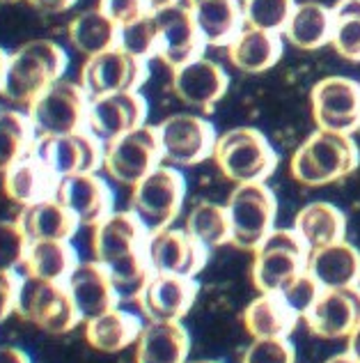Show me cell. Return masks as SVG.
Wrapping results in <instances>:
<instances>
[{
    "label": "cell",
    "mask_w": 360,
    "mask_h": 363,
    "mask_svg": "<svg viewBox=\"0 0 360 363\" xmlns=\"http://www.w3.org/2000/svg\"><path fill=\"white\" fill-rule=\"evenodd\" d=\"M67 51L53 40H33L18 46L9 53L0 94L16 104V106H30L35 99L60 81L67 72Z\"/></svg>",
    "instance_id": "cell-1"
},
{
    "label": "cell",
    "mask_w": 360,
    "mask_h": 363,
    "mask_svg": "<svg viewBox=\"0 0 360 363\" xmlns=\"http://www.w3.org/2000/svg\"><path fill=\"white\" fill-rule=\"evenodd\" d=\"M360 166V150L354 136L315 129L294 150L289 175L301 186H328L356 173Z\"/></svg>",
    "instance_id": "cell-2"
},
{
    "label": "cell",
    "mask_w": 360,
    "mask_h": 363,
    "mask_svg": "<svg viewBox=\"0 0 360 363\" xmlns=\"http://www.w3.org/2000/svg\"><path fill=\"white\" fill-rule=\"evenodd\" d=\"M214 164L234 184L267 182L278 168V152L255 127H234L216 138Z\"/></svg>",
    "instance_id": "cell-3"
},
{
    "label": "cell",
    "mask_w": 360,
    "mask_h": 363,
    "mask_svg": "<svg viewBox=\"0 0 360 363\" xmlns=\"http://www.w3.org/2000/svg\"><path fill=\"white\" fill-rule=\"evenodd\" d=\"M225 207L232 230L230 244L239 248V251L252 253L276 230L278 198L267 182L234 184Z\"/></svg>",
    "instance_id": "cell-4"
},
{
    "label": "cell",
    "mask_w": 360,
    "mask_h": 363,
    "mask_svg": "<svg viewBox=\"0 0 360 363\" xmlns=\"http://www.w3.org/2000/svg\"><path fill=\"white\" fill-rule=\"evenodd\" d=\"M308 246L294 228H276L252 251L250 279L260 294H280L306 272Z\"/></svg>",
    "instance_id": "cell-5"
},
{
    "label": "cell",
    "mask_w": 360,
    "mask_h": 363,
    "mask_svg": "<svg viewBox=\"0 0 360 363\" xmlns=\"http://www.w3.org/2000/svg\"><path fill=\"white\" fill-rule=\"evenodd\" d=\"M131 212H134L147 230L170 228L182 214L186 200V179L179 168L161 164L136 186H131Z\"/></svg>",
    "instance_id": "cell-6"
},
{
    "label": "cell",
    "mask_w": 360,
    "mask_h": 363,
    "mask_svg": "<svg viewBox=\"0 0 360 363\" xmlns=\"http://www.w3.org/2000/svg\"><path fill=\"white\" fill-rule=\"evenodd\" d=\"M88 106L83 85L60 79L28 106V118L37 136H67L88 129Z\"/></svg>",
    "instance_id": "cell-7"
},
{
    "label": "cell",
    "mask_w": 360,
    "mask_h": 363,
    "mask_svg": "<svg viewBox=\"0 0 360 363\" xmlns=\"http://www.w3.org/2000/svg\"><path fill=\"white\" fill-rule=\"evenodd\" d=\"M161 159L173 168H193L214 157L216 129L195 113H175L156 124Z\"/></svg>",
    "instance_id": "cell-8"
},
{
    "label": "cell",
    "mask_w": 360,
    "mask_h": 363,
    "mask_svg": "<svg viewBox=\"0 0 360 363\" xmlns=\"http://www.w3.org/2000/svg\"><path fill=\"white\" fill-rule=\"evenodd\" d=\"M16 315L46 333H67L83 322L69 297L67 285L23 276L16 299Z\"/></svg>",
    "instance_id": "cell-9"
},
{
    "label": "cell",
    "mask_w": 360,
    "mask_h": 363,
    "mask_svg": "<svg viewBox=\"0 0 360 363\" xmlns=\"http://www.w3.org/2000/svg\"><path fill=\"white\" fill-rule=\"evenodd\" d=\"M161 143L156 127L143 124L103 145V170L122 186H136L161 166Z\"/></svg>",
    "instance_id": "cell-10"
},
{
    "label": "cell",
    "mask_w": 360,
    "mask_h": 363,
    "mask_svg": "<svg viewBox=\"0 0 360 363\" xmlns=\"http://www.w3.org/2000/svg\"><path fill=\"white\" fill-rule=\"evenodd\" d=\"M310 111L317 129L347 133L360 131V83L349 76H326L310 90Z\"/></svg>",
    "instance_id": "cell-11"
},
{
    "label": "cell",
    "mask_w": 360,
    "mask_h": 363,
    "mask_svg": "<svg viewBox=\"0 0 360 363\" xmlns=\"http://www.w3.org/2000/svg\"><path fill=\"white\" fill-rule=\"evenodd\" d=\"M149 76L147 60L127 53L122 46L85 58L81 67V85L90 99L115 92H134L143 88Z\"/></svg>",
    "instance_id": "cell-12"
},
{
    "label": "cell",
    "mask_w": 360,
    "mask_h": 363,
    "mask_svg": "<svg viewBox=\"0 0 360 363\" xmlns=\"http://www.w3.org/2000/svg\"><path fill=\"white\" fill-rule=\"evenodd\" d=\"M33 155L58 179L97 173L103 168V143L94 138L88 129L67 136H37Z\"/></svg>",
    "instance_id": "cell-13"
},
{
    "label": "cell",
    "mask_w": 360,
    "mask_h": 363,
    "mask_svg": "<svg viewBox=\"0 0 360 363\" xmlns=\"http://www.w3.org/2000/svg\"><path fill=\"white\" fill-rule=\"evenodd\" d=\"M145 253L154 274L188 276V279H195L209 262V251L197 244L184 228L173 225L151 230L147 235Z\"/></svg>",
    "instance_id": "cell-14"
},
{
    "label": "cell",
    "mask_w": 360,
    "mask_h": 363,
    "mask_svg": "<svg viewBox=\"0 0 360 363\" xmlns=\"http://www.w3.org/2000/svg\"><path fill=\"white\" fill-rule=\"evenodd\" d=\"M147 99L143 92H115L106 97L90 99L88 106V131L103 145L124 133L147 124Z\"/></svg>",
    "instance_id": "cell-15"
},
{
    "label": "cell",
    "mask_w": 360,
    "mask_h": 363,
    "mask_svg": "<svg viewBox=\"0 0 360 363\" xmlns=\"http://www.w3.org/2000/svg\"><path fill=\"white\" fill-rule=\"evenodd\" d=\"M149 230L143 221L127 209V212H110L103 221L94 225L92 233V255L103 267L145 253Z\"/></svg>",
    "instance_id": "cell-16"
},
{
    "label": "cell",
    "mask_w": 360,
    "mask_h": 363,
    "mask_svg": "<svg viewBox=\"0 0 360 363\" xmlns=\"http://www.w3.org/2000/svg\"><path fill=\"white\" fill-rule=\"evenodd\" d=\"M230 90V76L211 58H195L173 69V92L186 106L211 113Z\"/></svg>",
    "instance_id": "cell-17"
},
{
    "label": "cell",
    "mask_w": 360,
    "mask_h": 363,
    "mask_svg": "<svg viewBox=\"0 0 360 363\" xmlns=\"http://www.w3.org/2000/svg\"><path fill=\"white\" fill-rule=\"evenodd\" d=\"M200 285L188 276L154 274L138 306L149 322H182L195 306Z\"/></svg>",
    "instance_id": "cell-18"
},
{
    "label": "cell",
    "mask_w": 360,
    "mask_h": 363,
    "mask_svg": "<svg viewBox=\"0 0 360 363\" xmlns=\"http://www.w3.org/2000/svg\"><path fill=\"white\" fill-rule=\"evenodd\" d=\"M158 28V55L170 69H177L186 62L200 58L204 42L197 33L195 21L186 5H173L161 12H154Z\"/></svg>",
    "instance_id": "cell-19"
},
{
    "label": "cell",
    "mask_w": 360,
    "mask_h": 363,
    "mask_svg": "<svg viewBox=\"0 0 360 363\" xmlns=\"http://www.w3.org/2000/svg\"><path fill=\"white\" fill-rule=\"evenodd\" d=\"M303 320H306L308 329L319 338H349V333L360 324V285L339 290H321L319 299Z\"/></svg>",
    "instance_id": "cell-20"
},
{
    "label": "cell",
    "mask_w": 360,
    "mask_h": 363,
    "mask_svg": "<svg viewBox=\"0 0 360 363\" xmlns=\"http://www.w3.org/2000/svg\"><path fill=\"white\" fill-rule=\"evenodd\" d=\"M55 200L69 209L79 218L81 225H97L110 212H115V198L108 182L99 177L97 173H81L58 179L55 189Z\"/></svg>",
    "instance_id": "cell-21"
},
{
    "label": "cell",
    "mask_w": 360,
    "mask_h": 363,
    "mask_svg": "<svg viewBox=\"0 0 360 363\" xmlns=\"http://www.w3.org/2000/svg\"><path fill=\"white\" fill-rule=\"evenodd\" d=\"M64 285H67L69 297L83 322L99 318V315L117 308L120 303L108 269L97 260L79 262Z\"/></svg>",
    "instance_id": "cell-22"
},
{
    "label": "cell",
    "mask_w": 360,
    "mask_h": 363,
    "mask_svg": "<svg viewBox=\"0 0 360 363\" xmlns=\"http://www.w3.org/2000/svg\"><path fill=\"white\" fill-rule=\"evenodd\" d=\"M306 272L321 290H339L360 285V251L347 240L308 253Z\"/></svg>",
    "instance_id": "cell-23"
},
{
    "label": "cell",
    "mask_w": 360,
    "mask_h": 363,
    "mask_svg": "<svg viewBox=\"0 0 360 363\" xmlns=\"http://www.w3.org/2000/svg\"><path fill=\"white\" fill-rule=\"evenodd\" d=\"M207 46L230 44L243 28L239 0H184Z\"/></svg>",
    "instance_id": "cell-24"
},
{
    "label": "cell",
    "mask_w": 360,
    "mask_h": 363,
    "mask_svg": "<svg viewBox=\"0 0 360 363\" xmlns=\"http://www.w3.org/2000/svg\"><path fill=\"white\" fill-rule=\"evenodd\" d=\"M191 333L182 322H147L136 340V363H186Z\"/></svg>",
    "instance_id": "cell-25"
},
{
    "label": "cell",
    "mask_w": 360,
    "mask_h": 363,
    "mask_svg": "<svg viewBox=\"0 0 360 363\" xmlns=\"http://www.w3.org/2000/svg\"><path fill=\"white\" fill-rule=\"evenodd\" d=\"M227 58L234 69L243 74L269 72L282 58V37L243 26L241 33L227 44Z\"/></svg>",
    "instance_id": "cell-26"
},
{
    "label": "cell",
    "mask_w": 360,
    "mask_h": 363,
    "mask_svg": "<svg viewBox=\"0 0 360 363\" xmlns=\"http://www.w3.org/2000/svg\"><path fill=\"white\" fill-rule=\"evenodd\" d=\"M55 189H58V177L35 155L18 161L3 175L5 196L18 207H30L42 200L55 198Z\"/></svg>",
    "instance_id": "cell-27"
},
{
    "label": "cell",
    "mask_w": 360,
    "mask_h": 363,
    "mask_svg": "<svg viewBox=\"0 0 360 363\" xmlns=\"http://www.w3.org/2000/svg\"><path fill=\"white\" fill-rule=\"evenodd\" d=\"M294 230L308 246V251H317L347 240V216L337 205L317 200L298 209Z\"/></svg>",
    "instance_id": "cell-28"
},
{
    "label": "cell",
    "mask_w": 360,
    "mask_h": 363,
    "mask_svg": "<svg viewBox=\"0 0 360 363\" xmlns=\"http://www.w3.org/2000/svg\"><path fill=\"white\" fill-rule=\"evenodd\" d=\"M18 225L23 228L30 242H46V240H64L71 242V237L79 233V218H76L60 200L49 198L30 207H21L16 216Z\"/></svg>",
    "instance_id": "cell-29"
},
{
    "label": "cell",
    "mask_w": 360,
    "mask_h": 363,
    "mask_svg": "<svg viewBox=\"0 0 360 363\" xmlns=\"http://www.w3.org/2000/svg\"><path fill=\"white\" fill-rule=\"evenodd\" d=\"M143 327L145 324L136 313L112 308L99 315V318L85 322V340H88L92 350L115 354V352L136 345V340L143 333Z\"/></svg>",
    "instance_id": "cell-30"
},
{
    "label": "cell",
    "mask_w": 360,
    "mask_h": 363,
    "mask_svg": "<svg viewBox=\"0 0 360 363\" xmlns=\"http://www.w3.org/2000/svg\"><path fill=\"white\" fill-rule=\"evenodd\" d=\"M282 35L294 49L317 51L330 44V37H333V9L315 0L296 3Z\"/></svg>",
    "instance_id": "cell-31"
},
{
    "label": "cell",
    "mask_w": 360,
    "mask_h": 363,
    "mask_svg": "<svg viewBox=\"0 0 360 363\" xmlns=\"http://www.w3.org/2000/svg\"><path fill=\"white\" fill-rule=\"evenodd\" d=\"M241 322L248 336L255 338H289L296 329L298 318L280 294H260L255 297L241 315Z\"/></svg>",
    "instance_id": "cell-32"
},
{
    "label": "cell",
    "mask_w": 360,
    "mask_h": 363,
    "mask_svg": "<svg viewBox=\"0 0 360 363\" xmlns=\"http://www.w3.org/2000/svg\"><path fill=\"white\" fill-rule=\"evenodd\" d=\"M79 262H81L79 253H76L71 242L46 240V242H30L23 269L25 276H33V279L64 285L71 272L79 267Z\"/></svg>",
    "instance_id": "cell-33"
},
{
    "label": "cell",
    "mask_w": 360,
    "mask_h": 363,
    "mask_svg": "<svg viewBox=\"0 0 360 363\" xmlns=\"http://www.w3.org/2000/svg\"><path fill=\"white\" fill-rule=\"evenodd\" d=\"M67 35L74 49L83 53L85 58H92V55L120 46V26L112 23L99 7L88 9V12L71 18Z\"/></svg>",
    "instance_id": "cell-34"
},
{
    "label": "cell",
    "mask_w": 360,
    "mask_h": 363,
    "mask_svg": "<svg viewBox=\"0 0 360 363\" xmlns=\"http://www.w3.org/2000/svg\"><path fill=\"white\" fill-rule=\"evenodd\" d=\"M184 230L191 235L197 244L204 246L207 251H214V248L230 244L232 230H230L227 207L214 203V200H197L186 216Z\"/></svg>",
    "instance_id": "cell-35"
},
{
    "label": "cell",
    "mask_w": 360,
    "mask_h": 363,
    "mask_svg": "<svg viewBox=\"0 0 360 363\" xmlns=\"http://www.w3.org/2000/svg\"><path fill=\"white\" fill-rule=\"evenodd\" d=\"M35 140L37 133L28 113L14 108L0 111V175H5L18 161L30 157Z\"/></svg>",
    "instance_id": "cell-36"
},
{
    "label": "cell",
    "mask_w": 360,
    "mask_h": 363,
    "mask_svg": "<svg viewBox=\"0 0 360 363\" xmlns=\"http://www.w3.org/2000/svg\"><path fill=\"white\" fill-rule=\"evenodd\" d=\"M330 46L342 60L360 62V0H337Z\"/></svg>",
    "instance_id": "cell-37"
},
{
    "label": "cell",
    "mask_w": 360,
    "mask_h": 363,
    "mask_svg": "<svg viewBox=\"0 0 360 363\" xmlns=\"http://www.w3.org/2000/svg\"><path fill=\"white\" fill-rule=\"evenodd\" d=\"M108 276L112 281V288H115V294L120 301H136L140 299V294L145 292L147 283L151 281V272L147 253H138L134 257H127V260L115 262L106 267Z\"/></svg>",
    "instance_id": "cell-38"
},
{
    "label": "cell",
    "mask_w": 360,
    "mask_h": 363,
    "mask_svg": "<svg viewBox=\"0 0 360 363\" xmlns=\"http://www.w3.org/2000/svg\"><path fill=\"white\" fill-rule=\"evenodd\" d=\"M294 7V0H241L243 26L282 35Z\"/></svg>",
    "instance_id": "cell-39"
},
{
    "label": "cell",
    "mask_w": 360,
    "mask_h": 363,
    "mask_svg": "<svg viewBox=\"0 0 360 363\" xmlns=\"http://www.w3.org/2000/svg\"><path fill=\"white\" fill-rule=\"evenodd\" d=\"M120 46L127 53L136 55L140 60H149L158 55V28L156 16L145 14L134 23L120 28Z\"/></svg>",
    "instance_id": "cell-40"
},
{
    "label": "cell",
    "mask_w": 360,
    "mask_h": 363,
    "mask_svg": "<svg viewBox=\"0 0 360 363\" xmlns=\"http://www.w3.org/2000/svg\"><path fill=\"white\" fill-rule=\"evenodd\" d=\"M30 240L18 221H0V272H16L23 267Z\"/></svg>",
    "instance_id": "cell-41"
},
{
    "label": "cell",
    "mask_w": 360,
    "mask_h": 363,
    "mask_svg": "<svg viewBox=\"0 0 360 363\" xmlns=\"http://www.w3.org/2000/svg\"><path fill=\"white\" fill-rule=\"evenodd\" d=\"M241 363H296V350L289 338H255L245 347Z\"/></svg>",
    "instance_id": "cell-42"
},
{
    "label": "cell",
    "mask_w": 360,
    "mask_h": 363,
    "mask_svg": "<svg viewBox=\"0 0 360 363\" xmlns=\"http://www.w3.org/2000/svg\"><path fill=\"white\" fill-rule=\"evenodd\" d=\"M319 294H321L319 283L312 279L308 272H303L298 279H294L287 288L280 292V297L291 308V313L296 315L298 320H303L308 315V311L315 306V301L319 299Z\"/></svg>",
    "instance_id": "cell-43"
},
{
    "label": "cell",
    "mask_w": 360,
    "mask_h": 363,
    "mask_svg": "<svg viewBox=\"0 0 360 363\" xmlns=\"http://www.w3.org/2000/svg\"><path fill=\"white\" fill-rule=\"evenodd\" d=\"M99 9L120 28L151 14L147 0H99Z\"/></svg>",
    "instance_id": "cell-44"
},
{
    "label": "cell",
    "mask_w": 360,
    "mask_h": 363,
    "mask_svg": "<svg viewBox=\"0 0 360 363\" xmlns=\"http://www.w3.org/2000/svg\"><path fill=\"white\" fill-rule=\"evenodd\" d=\"M18 288H21V276L16 272H0V324L16 313Z\"/></svg>",
    "instance_id": "cell-45"
},
{
    "label": "cell",
    "mask_w": 360,
    "mask_h": 363,
    "mask_svg": "<svg viewBox=\"0 0 360 363\" xmlns=\"http://www.w3.org/2000/svg\"><path fill=\"white\" fill-rule=\"evenodd\" d=\"M30 3L44 14H60V12H67L79 0H30Z\"/></svg>",
    "instance_id": "cell-46"
},
{
    "label": "cell",
    "mask_w": 360,
    "mask_h": 363,
    "mask_svg": "<svg viewBox=\"0 0 360 363\" xmlns=\"http://www.w3.org/2000/svg\"><path fill=\"white\" fill-rule=\"evenodd\" d=\"M0 363H33V359L23 350L12 347V345H3L0 347Z\"/></svg>",
    "instance_id": "cell-47"
},
{
    "label": "cell",
    "mask_w": 360,
    "mask_h": 363,
    "mask_svg": "<svg viewBox=\"0 0 360 363\" xmlns=\"http://www.w3.org/2000/svg\"><path fill=\"white\" fill-rule=\"evenodd\" d=\"M347 354L354 357L356 361H360V324L352 333H349V338H347Z\"/></svg>",
    "instance_id": "cell-48"
},
{
    "label": "cell",
    "mask_w": 360,
    "mask_h": 363,
    "mask_svg": "<svg viewBox=\"0 0 360 363\" xmlns=\"http://www.w3.org/2000/svg\"><path fill=\"white\" fill-rule=\"evenodd\" d=\"M182 0H147V5H149V12L154 14V12H161V9H166V7H173V5H179Z\"/></svg>",
    "instance_id": "cell-49"
},
{
    "label": "cell",
    "mask_w": 360,
    "mask_h": 363,
    "mask_svg": "<svg viewBox=\"0 0 360 363\" xmlns=\"http://www.w3.org/2000/svg\"><path fill=\"white\" fill-rule=\"evenodd\" d=\"M326 363H360V361H356L354 357H349L347 352H342V354H335V357H330Z\"/></svg>",
    "instance_id": "cell-50"
},
{
    "label": "cell",
    "mask_w": 360,
    "mask_h": 363,
    "mask_svg": "<svg viewBox=\"0 0 360 363\" xmlns=\"http://www.w3.org/2000/svg\"><path fill=\"white\" fill-rule=\"evenodd\" d=\"M7 58H9V55L3 51V49H0V83H3V76H5V67H7Z\"/></svg>",
    "instance_id": "cell-51"
},
{
    "label": "cell",
    "mask_w": 360,
    "mask_h": 363,
    "mask_svg": "<svg viewBox=\"0 0 360 363\" xmlns=\"http://www.w3.org/2000/svg\"><path fill=\"white\" fill-rule=\"evenodd\" d=\"M186 363H221L216 359H195V361H186Z\"/></svg>",
    "instance_id": "cell-52"
},
{
    "label": "cell",
    "mask_w": 360,
    "mask_h": 363,
    "mask_svg": "<svg viewBox=\"0 0 360 363\" xmlns=\"http://www.w3.org/2000/svg\"><path fill=\"white\" fill-rule=\"evenodd\" d=\"M5 3H18V0H5Z\"/></svg>",
    "instance_id": "cell-53"
}]
</instances>
